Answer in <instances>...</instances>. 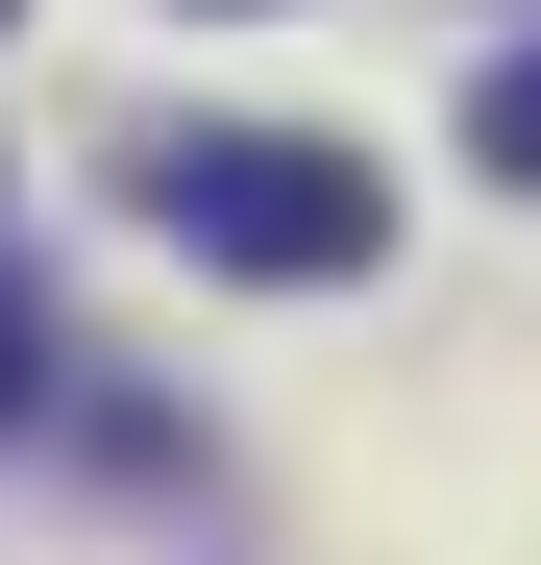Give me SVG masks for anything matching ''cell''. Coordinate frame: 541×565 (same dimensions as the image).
Returning <instances> with one entry per match:
<instances>
[{"label":"cell","instance_id":"obj_1","mask_svg":"<svg viewBox=\"0 0 541 565\" xmlns=\"http://www.w3.org/2000/svg\"><path fill=\"white\" fill-rule=\"evenodd\" d=\"M148 222L198 270H270V296H344V270L394 246V172H344L320 124H172L148 148Z\"/></svg>","mask_w":541,"mask_h":565},{"label":"cell","instance_id":"obj_2","mask_svg":"<svg viewBox=\"0 0 541 565\" xmlns=\"http://www.w3.org/2000/svg\"><path fill=\"white\" fill-rule=\"evenodd\" d=\"M468 148H492L517 198H541V50H492V74H468Z\"/></svg>","mask_w":541,"mask_h":565},{"label":"cell","instance_id":"obj_3","mask_svg":"<svg viewBox=\"0 0 541 565\" xmlns=\"http://www.w3.org/2000/svg\"><path fill=\"white\" fill-rule=\"evenodd\" d=\"M0 418H50V296L0 270Z\"/></svg>","mask_w":541,"mask_h":565},{"label":"cell","instance_id":"obj_4","mask_svg":"<svg viewBox=\"0 0 541 565\" xmlns=\"http://www.w3.org/2000/svg\"><path fill=\"white\" fill-rule=\"evenodd\" d=\"M0 25H25V0H0Z\"/></svg>","mask_w":541,"mask_h":565}]
</instances>
